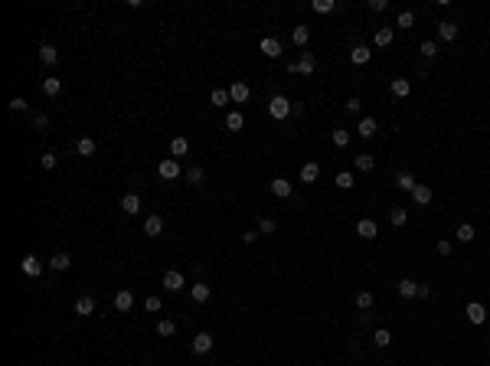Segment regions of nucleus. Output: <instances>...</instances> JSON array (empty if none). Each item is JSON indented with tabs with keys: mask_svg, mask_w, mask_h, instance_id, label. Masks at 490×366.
<instances>
[{
	"mask_svg": "<svg viewBox=\"0 0 490 366\" xmlns=\"http://www.w3.org/2000/svg\"><path fill=\"white\" fill-rule=\"evenodd\" d=\"M268 115H271V118H278V121H285L288 115H291V101H288L285 95H275V98L268 101Z\"/></svg>",
	"mask_w": 490,
	"mask_h": 366,
	"instance_id": "1",
	"label": "nucleus"
},
{
	"mask_svg": "<svg viewBox=\"0 0 490 366\" xmlns=\"http://www.w3.org/2000/svg\"><path fill=\"white\" fill-rule=\"evenodd\" d=\"M157 174H160V180H180V161L177 157H167V161H160V167H157Z\"/></svg>",
	"mask_w": 490,
	"mask_h": 366,
	"instance_id": "2",
	"label": "nucleus"
},
{
	"mask_svg": "<svg viewBox=\"0 0 490 366\" xmlns=\"http://www.w3.org/2000/svg\"><path fill=\"white\" fill-rule=\"evenodd\" d=\"M20 272H23L26 278H39V275H43V262H39L36 255H26V258L20 262Z\"/></svg>",
	"mask_w": 490,
	"mask_h": 366,
	"instance_id": "3",
	"label": "nucleus"
},
{
	"mask_svg": "<svg viewBox=\"0 0 490 366\" xmlns=\"http://www.w3.org/2000/svg\"><path fill=\"white\" fill-rule=\"evenodd\" d=\"M464 314H467V321H471V324H484L487 321V307L480 304V301H471V304L464 307Z\"/></svg>",
	"mask_w": 490,
	"mask_h": 366,
	"instance_id": "4",
	"label": "nucleus"
},
{
	"mask_svg": "<svg viewBox=\"0 0 490 366\" xmlns=\"http://www.w3.org/2000/svg\"><path fill=\"white\" fill-rule=\"evenodd\" d=\"M131 307H134V294H131L128 288H121V291L115 294V310H121V314H128Z\"/></svg>",
	"mask_w": 490,
	"mask_h": 366,
	"instance_id": "5",
	"label": "nucleus"
},
{
	"mask_svg": "<svg viewBox=\"0 0 490 366\" xmlns=\"http://www.w3.org/2000/svg\"><path fill=\"white\" fill-rule=\"evenodd\" d=\"M183 285H186V281H183V275L180 272H164V288H167V291H183Z\"/></svg>",
	"mask_w": 490,
	"mask_h": 366,
	"instance_id": "6",
	"label": "nucleus"
},
{
	"mask_svg": "<svg viewBox=\"0 0 490 366\" xmlns=\"http://www.w3.org/2000/svg\"><path fill=\"white\" fill-rule=\"evenodd\" d=\"M356 236H360V239H376L379 226L372 223V219H360V223H356Z\"/></svg>",
	"mask_w": 490,
	"mask_h": 366,
	"instance_id": "7",
	"label": "nucleus"
},
{
	"mask_svg": "<svg viewBox=\"0 0 490 366\" xmlns=\"http://www.w3.org/2000/svg\"><path fill=\"white\" fill-rule=\"evenodd\" d=\"M121 210L128 213V216L141 213V196H137V193H124V196H121Z\"/></svg>",
	"mask_w": 490,
	"mask_h": 366,
	"instance_id": "8",
	"label": "nucleus"
},
{
	"mask_svg": "<svg viewBox=\"0 0 490 366\" xmlns=\"http://www.w3.org/2000/svg\"><path fill=\"white\" fill-rule=\"evenodd\" d=\"M209 350H212V337L206 334V330H203V334H196V337H193V353H199V356H203V353H209Z\"/></svg>",
	"mask_w": 490,
	"mask_h": 366,
	"instance_id": "9",
	"label": "nucleus"
},
{
	"mask_svg": "<svg viewBox=\"0 0 490 366\" xmlns=\"http://www.w3.org/2000/svg\"><path fill=\"white\" fill-rule=\"evenodd\" d=\"M258 49L265 53L268 59H278V56H281V43H278L275 36H265V39H261V46H258Z\"/></svg>",
	"mask_w": 490,
	"mask_h": 366,
	"instance_id": "10",
	"label": "nucleus"
},
{
	"mask_svg": "<svg viewBox=\"0 0 490 366\" xmlns=\"http://www.w3.org/2000/svg\"><path fill=\"white\" fill-rule=\"evenodd\" d=\"M389 92L396 95V98H409V95H412V82L409 79H392Z\"/></svg>",
	"mask_w": 490,
	"mask_h": 366,
	"instance_id": "11",
	"label": "nucleus"
},
{
	"mask_svg": "<svg viewBox=\"0 0 490 366\" xmlns=\"http://www.w3.org/2000/svg\"><path fill=\"white\" fill-rule=\"evenodd\" d=\"M170 154H174L177 161H180V157H186V154H190V141H186L183 134H177L174 141H170Z\"/></svg>",
	"mask_w": 490,
	"mask_h": 366,
	"instance_id": "12",
	"label": "nucleus"
},
{
	"mask_svg": "<svg viewBox=\"0 0 490 366\" xmlns=\"http://www.w3.org/2000/svg\"><path fill=\"white\" fill-rule=\"evenodd\" d=\"M75 314H79V317H92V314H95V298L82 294V298L75 301Z\"/></svg>",
	"mask_w": 490,
	"mask_h": 366,
	"instance_id": "13",
	"label": "nucleus"
},
{
	"mask_svg": "<svg viewBox=\"0 0 490 366\" xmlns=\"http://www.w3.org/2000/svg\"><path fill=\"white\" fill-rule=\"evenodd\" d=\"M438 36L445 39V43L458 39V23H451V20H441V23H438Z\"/></svg>",
	"mask_w": 490,
	"mask_h": 366,
	"instance_id": "14",
	"label": "nucleus"
},
{
	"mask_svg": "<svg viewBox=\"0 0 490 366\" xmlns=\"http://www.w3.org/2000/svg\"><path fill=\"white\" fill-rule=\"evenodd\" d=\"M56 59H59V49H56V46H49V43L39 46V62H43V66H56Z\"/></svg>",
	"mask_w": 490,
	"mask_h": 366,
	"instance_id": "15",
	"label": "nucleus"
},
{
	"mask_svg": "<svg viewBox=\"0 0 490 366\" xmlns=\"http://www.w3.org/2000/svg\"><path fill=\"white\" fill-rule=\"evenodd\" d=\"M144 232H147L150 239H157L164 232V219L160 216H147V219H144Z\"/></svg>",
	"mask_w": 490,
	"mask_h": 366,
	"instance_id": "16",
	"label": "nucleus"
},
{
	"mask_svg": "<svg viewBox=\"0 0 490 366\" xmlns=\"http://www.w3.org/2000/svg\"><path fill=\"white\" fill-rule=\"evenodd\" d=\"M431 196H434V193H431V186H425V183H418L415 190H412V199H415L418 206H428V203H431Z\"/></svg>",
	"mask_w": 490,
	"mask_h": 366,
	"instance_id": "17",
	"label": "nucleus"
},
{
	"mask_svg": "<svg viewBox=\"0 0 490 366\" xmlns=\"http://www.w3.org/2000/svg\"><path fill=\"white\" fill-rule=\"evenodd\" d=\"M317 177H320V164H314V161H307L304 167H301V183H314Z\"/></svg>",
	"mask_w": 490,
	"mask_h": 366,
	"instance_id": "18",
	"label": "nucleus"
},
{
	"mask_svg": "<svg viewBox=\"0 0 490 366\" xmlns=\"http://www.w3.org/2000/svg\"><path fill=\"white\" fill-rule=\"evenodd\" d=\"M271 193L278 199H288V196H291V183H288L285 177H275V180H271Z\"/></svg>",
	"mask_w": 490,
	"mask_h": 366,
	"instance_id": "19",
	"label": "nucleus"
},
{
	"mask_svg": "<svg viewBox=\"0 0 490 366\" xmlns=\"http://www.w3.org/2000/svg\"><path fill=\"white\" fill-rule=\"evenodd\" d=\"M396 291H399V298H415V294H418V285L412 278H402L396 285Z\"/></svg>",
	"mask_w": 490,
	"mask_h": 366,
	"instance_id": "20",
	"label": "nucleus"
},
{
	"mask_svg": "<svg viewBox=\"0 0 490 366\" xmlns=\"http://www.w3.org/2000/svg\"><path fill=\"white\" fill-rule=\"evenodd\" d=\"M369 46H353V49H350V62H356V66H366L369 62Z\"/></svg>",
	"mask_w": 490,
	"mask_h": 366,
	"instance_id": "21",
	"label": "nucleus"
},
{
	"mask_svg": "<svg viewBox=\"0 0 490 366\" xmlns=\"http://www.w3.org/2000/svg\"><path fill=\"white\" fill-rule=\"evenodd\" d=\"M229 98L242 105V101L248 98V85H245V82H232V85H229Z\"/></svg>",
	"mask_w": 490,
	"mask_h": 366,
	"instance_id": "22",
	"label": "nucleus"
},
{
	"mask_svg": "<svg viewBox=\"0 0 490 366\" xmlns=\"http://www.w3.org/2000/svg\"><path fill=\"white\" fill-rule=\"evenodd\" d=\"M49 265L56 268V272H69V265H72V255H69V252H56V255L49 258Z\"/></svg>",
	"mask_w": 490,
	"mask_h": 366,
	"instance_id": "23",
	"label": "nucleus"
},
{
	"mask_svg": "<svg viewBox=\"0 0 490 366\" xmlns=\"http://www.w3.org/2000/svg\"><path fill=\"white\" fill-rule=\"evenodd\" d=\"M95 150H98V144H95L92 137H79V144H75V154H82V157H92Z\"/></svg>",
	"mask_w": 490,
	"mask_h": 366,
	"instance_id": "24",
	"label": "nucleus"
},
{
	"mask_svg": "<svg viewBox=\"0 0 490 366\" xmlns=\"http://www.w3.org/2000/svg\"><path fill=\"white\" fill-rule=\"evenodd\" d=\"M190 298L196 301V304H206V301H209V288H206L203 281H196V285L190 288Z\"/></svg>",
	"mask_w": 490,
	"mask_h": 366,
	"instance_id": "25",
	"label": "nucleus"
},
{
	"mask_svg": "<svg viewBox=\"0 0 490 366\" xmlns=\"http://www.w3.org/2000/svg\"><path fill=\"white\" fill-rule=\"evenodd\" d=\"M314 69H317V59H314V56H310V53H301V62H298V72H301V75H310V72H314Z\"/></svg>",
	"mask_w": 490,
	"mask_h": 366,
	"instance_id": "26",
	"label": "nucleus"
},
{
	"mask_svg": "<svg viewBox=\"0 0 490 366\" xmlns=\"http://www.w3.org/2000/svg\"><path fill=\"white\" fill-rule=\"evenodd\" d=\"M392 36H396V33H392L389 26H386V30H376V36H372V43H376L379 49H386V46H392Z\"/></svg>",
	"mask_w": 490,
	"mask_h": 366,
	"instance_id": "27",
	"label": "nucleus"
},
{
	"mask_svg": "<svg viewBox=\"0 0 490 366\" xmlns=\"http://www.w3.org/2000/svg\"><path fill=\"white\" fill-rule=\"evenodd\" d=\"M372 167H376V157H372V154H360V157H356V170H360V174H372Z\"/></svg>",
	"mask_w": 490,
	"mask_h": 366,
	"instance_id": "28",
	"label": "nucleus"
},
{
	"mask_svg": "<svg viewBox=\"0 0 490 366\" xmlns=\"http://www.w3.org/2000/svg\"><path fill=\"white\" fill-rule=\"evenodd\" d=\"M291 39H294V46H307V39H310V26H294Z\"/></svg>",
	"mask_w": 490,
	"mask_h": 366,
	"instance_id": "29",
	"label": "nucleus"
},
{
	"mask_svg": "<svg viewBox=\"0 0 490 366\" xmlns=\"http://www.w3.org/2000/svg\"><path fill=\"white\" fill-rule=\"evenodd\" d=\"M242 124H245L242 112H229V115H226V128H229V131H242Z\"/></svg>",
	"mask_w": 490,
	"mask_h": 366,
	"instance_id": "30",
	"label": "nucleus"
},
{
	"mask_svg": "<svg viewBox=\"0 0 490 366\" xmlns=\"http://www.w3.org/2000/svg\"><path fill=\"white\" fill-rule=\"evenodd\" d=\"M396 186H399V190H405V193H412V190H415V177H412V174H399L396 177Z\"/></svg>",
	"mask_w": 490,
	"mask_h": 366,
	"instance_id": "31",
	"label": "nucleus"
},
{
	"mask_svg": "<svg viewBox=\"0 0 490 366\" xmlns=\"http://www.w3.org/2000/svg\"><path fill=\"white\" fill-rule=\"evenodd\" d=\"M209 101H212V105H219V108H223V105H229V92H226V88H212V95H209Z\"/></svg>",
	"mask_w": 490,
	"mask_h": 366,
	"instance_id": "32",
	"label": "nucleus"
},
{
	"mask_svg": "<svg viewBox=\"0 0 490 366\" xmlns=\"http://www.w3.org/2000/svg\"><path fill=\"white\" fill-rule=\"evenodd\" d=\"M314 10L317 13H334V10H340V4L337 0H314Z\"/></svg>",
	"mask_w": 490,
	"mask_h": 366,
	"instance_id": "33",
	"label": "nucleus"
},
{
	"mask_svg": "<svg viewBox=\"0 0 490 366\" xmlns=\"http://www.w3.org/2000/svg\"><path fill=\"white\" fill-rule=\"evenodd\" d=\"M454 236H458L461 242H474V226H471V223H461V226H458V232H454Z\"/></svg>",
	"mask_w": 490,
	"mask_h": 366,
	"instance_id": "34",
	"label": "nucleus"
},
{
	"mask_svg": "<svg viewBox=\"0 0 490 366\" xmlns=\"http://www.w3.org/2000/svg\"><path fill=\"white\" fill-rule=\"evenodd\" d=\"M356 131H360V137H372V134H376V118H363Z\"/></svg>",
	"mask_w": 490,
	"mask_h": 366,
	"instance_id": "35",
	"label": "nucleus"
},
{
	"mask_svg": "<svg viewBox=\"0 0 490 366\" xmlns=\"http://www.w3.org/2000/svg\"><path fill=\"white\" fill-rule=\"evenodd\" d=\"M372 301H376V298H372V291H356V307H360V310H369Z\"/></svg>",
	"mask_w": 490,
	"mask_h": 366,
	"instance_id": "36",
	"label": "nucleus"
},
{
	"mask_svg": "<svg viewBox=\"0 0 490 366\" xmlns=\"http://www.w3.org/2000/svg\"><path fill=\"white\" fill-rule=\"evenodd\" d=\"M334 147H350V131H343V128L334 131Z\"/></svg>",
	"mask_w": 490,
	"mask_h": 366,
	"instance_id": "37",
	"label": "nucleus"
},
{
	"mask_svg": "<svg viewBox=\"0 0 490 366\" xmlns=\"http://www.w3.org/2000/svg\"><path fill=\"white\" fill-rule=\"evenodd\" d=\"M43 92L46 95H59L62 92V82L59 79H43Z\"/></svg>",
	"mask_w": 490,
	"mask_h": 366,
	"instance_id": "38",
	"label": "nucleus"
},
{
	"mask_svg": "<svg viewBox=\"0 0 490 366\" xmlns=\"http://www.w3.org/2000/svg\"><path fill=\"white\" fill-rule=\"evenodd\" d=\"M399 26H402V30H412V26H415V13L402 10V13H399Z\"/></svg>",
	"mask_w": 490,
	"mask_h": 366,
	"instance_id": "39",
	"label": "nucleus"
},
{
	"mask_svg": "<svg viewBox=\"0 0 490 366\" xmlns=\"http://www.w3.org/2000/svg\"><path fill=\"white\" fill-rule=\"evenodd\" d=\"M389 219H392V226H405V219H409V213H405L402 206H392V216H389Z\"/></svg>",
	"mask_w": 490,
	"mask_h": 366,
	"instance_id": "40",
	"label": "nucleus"
},
{
	"mask_svg": "<svg viewBox=\"0 0 490 366\" xmlns=\"http://www.w3.org/2000/svg\"><path fill=\"white\" fill-rule=\"evenodd\" d=\"M372 343H376V347H389V343H392V334H389V330H376V337H372Z\"/></svg>",
	"mask_w": 490,
	"mask_h": 366,
	"instance_id": "41",
	"label": "nucleus"
},
{
	"mask_svg": "<svg viewBox=\"0 0 490 366\" xmlns=\"http://www.w3.org/2000/svg\"><path fill=\"white\" fill-rule=\"evenodd\" d=\"M337 186H340V190H353V174H350V170L337 174Z\"/></svg>",
	"mask_w": 490,
	"mask_h": 366,
	"instance_id": "42",
	"label": "nucleus"
},
{
	"mask_svg": "<svg viewBox=\"0 0 490 366\" xmlns=\"http://www.w3.org/2000/svg\"><path fill=\"white\" fill-rule=\"evenodd\" d=\"M157 334H160V337H174L177 334V324L174 321H160V324H157Z\"/></svg>",
	"mask_w": 490,
	"mask_h": 366,
	"instance_id": "43",
	"label": "nucleus"
},
{
	"mask_svg": "<svg viewBox=\"0 0 490 366\" xmlns=\"http://www.w3.org/2000/svg\"><path fill=\"white\" fill-rule=\"evenodd\" d=\"M56 161H59V157L52 154V150H46V154L39 157V167H43V170H52V167H56Z\"/></svg>",
	"mask_w": 490,
	"mask_h": 366,
	"instance_id": "44",
	"label": "nucleus"
},
{
	"mask_svg": "<svg viewBox=\"0 0 490 366\" xmlns=\"http://www.w3.org/2000/svg\"><path fill=\"white\" fill-rule=\"evenodd\" d=\"M275 229H278V223H275V219H261V223H258V232H261V236H271Z\"/></svg>",
	"mask_w": 490,
	"mask_h": 366,
	"instance_id": "45",
	"label": "nucleus"
},
{
	"mask_svg": "<svg viewBox=\"0 0 490 366\" xmlns=\"http://www.w3.org/2000/svg\"><path fill=\"white\" fill-rule=\"evenodd\" d=\"M422 56L425 59H434V56H438V46H434L431 39H425V43H422Z\"/></svg>",
	"mask_w": 490,
	"mask_h": 366,
	"instance_id": "46",
	"label": "nucleus"
},
{
	"mask_svg": "<svg viewBox=\"0 0 490 366\" xmlns=\"http://www.w3.org/2000/svg\"><path fill=\"white\" fill-rule=\"evenodd\" d=\"M7 108H10L13 115H20V112H26L30 105H26V98H10V105H7Z\"/></svg>",
	"mask_w": 490,
	"mask_h": 366,
	"instance_id": "47",
	"label": "nucleus"
},
{
	"mask_svg": "<svg viewBox=\"0 0 490 366\" xmlns=\"http://www.w3.org/2000/svg\"><path fill=\"white\" fill-rule=\"evenodd\" d=\"M186 180H190V183H203V167H190V170H186Z\"/></svg>",
	"mask_w": 490,
	"mask_h": 366,
	"instance_id": "48",
	"label": "nucleus"
},
{
	"mask_svg": "<svg viewBox=\"0 0 490 366\" xmlns=\"http://www.w3.org/2000/svg\"><path fill=\"white\" fill-rule=\"evenodd\" d=\"M144 307H147V314H157V310H160L164 304H160V298H154V294H150V298L144 301Z\"/></svg>",
	"mask_w": 490,
	"mask_h": 366,
	"instance_id": "49",
	"label": "nucleus"
},
{
	"mask_svg": "<svg viewBox=\"0 0 490 366\" xmlns=\"http://www.w3.org/2000/svg\"><path fill=\"white\" fill-rule=\"evenodd\" d=\"M386 7H389V0H369V10L372 13H383Z\"/></svg>",
	"mask_w": 490,
	"mask_h": 366,
	"instance_id": "50",
	"label": "nucleus"
},
{
	"mask_svg": "<svg viewBox=\"0 0 490 366\" xmlns=\"http://www.w3.org/2000/svg\"><path fill=\"white\" fill-rule=\"evenodd\" d=\"M360 108H363V101H360V98H356V95H353V98L347 101V112H350V115H356V112H360Z\"/></svg>",
	"mask_w": 490,
	"mask_h": 366,
	"instance_id": "51",
	"label": "nucleus"
},
{
	"mask_svg": "<svg viewBox=\"0 0 490 366\" xmlns=\"http://www.w3.org/2000/svg\"><path fill=\"white\" fill-rule=\"evenodd\" d=\"M258 236H261L258 229H248V232H242V242H245V245H252V242H255Z\"/></svg>",
	"mask_w": 490,
	"mask_h": 366,
	"instance_id": "52",
	"label": "nucleus"
},
{
	"mask_svg": "<svg viewBox=\"0 0 490 366\" xmlns=\"http://www.w3.org/2000/svg\"><path fill=\"white\" fill-rule=\"evenodd\" d=\"M33 124H36V128H49V115H36Z\"/></svg>",
	"mask_w": 490,
	"mask_h": 366,
	"instance_id": "53",
	"label": "nucleus"
},
{
	"mask_svg": "<svg viewBox=\"0 0 490 366\" xmlns=\"http://www.w3.org/2000/svg\"><path fill=\"white\" fill-rule=\"evenodd\" d=\"M438 255H451V242H448V239H441V242H438Z\"/></svg>",
	"mask_w": 490,
	"mask_h": 366,
	"instance_id": "54",
	"label": "nucleus"
},
{
	"mask_svg": "<svg viewBox=\"0 0 490 366\" xmlns=\"http://www.w3.org/2000/svg\"><path fill=\"white\" fill-rule=\"evenodd\" d=\"M291 115H304V105H301V101H291Z\"/></svg>",
	"mask_w": 490,
	"mask_h": 366,
	"instance_id": "55",
	"label": "nucleus"
}]
</instances>
